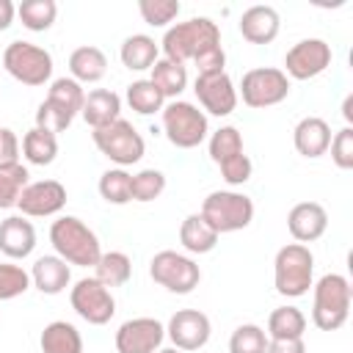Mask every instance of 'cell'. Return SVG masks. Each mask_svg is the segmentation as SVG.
<instances>
[{"instance_id": "obj_1", "label": "cell", "mask_w": 353, "mask_h": 353, "mask_svg": "<svg viewBox=\"0 0 353 353\" xmlns=\"http://www.w3.org/2000/svg\"><path fill=\"white\" fill-rule=\"evenodd\" d=\"M163 58L174 63L199 61L212 50H221V28L210 17H190L185 22H174L163 33Z\"/></svg>"}, {"instance_id": "obj_2", "label": "cell", "mask_w": 353, "mask_h": 353, "mask_svg": "<svg viewBox=\"0 0 353 353\" xmlns=\"http://www.w3.org/2000/svg\"><path fill=\"white\" fill-rule=\"evenodd\" d=\"M50 243H52L55 254L66 265L94 268L97 259L102 256L99 237L77 215H61L58 221H52V226H50Z\"/></svg>"}, {"instance_id": "obj_3", "label": "cell", "mask_w": 353, "mask_h": 353, "mask_svg": "<svg viewBox=\"0 0 353 353\" xmlns=\"http://www.w3.org/2000/svg\"><path fill=\"white\" fill-rule=\"evenodd\" d=\"M314 301H312V323L320 331H336L347 323L353 287L342 273H325L314 284Z\"/></svg>"}, {"instance_id": "obj_4", "label": "cell", "mask_w": 353, "mask_h": 353, "mask_svg": "<svg viewBox=\"0 0 353 353\" xmlns=\"http://www.w3.org/2000/svg\"><path fill=\"white\" fill-rule=\"evenodd\" d=\"M314 284V254L303 243H287L273 259V287L284 298H301Z\"/></svg>"}, {"instance_id": "obj_5", "label": "cell", "mask_w": 353, "mask_h": 353, "mask_svg": "<svg viewBox=\"0 0 353 353\" xmlns=\"http://www.w3.org/2000/svg\"><path fill=\"white\" fill-rule=\"evenodd\" d=\"M160 113H163V132L176 149H196L199 143H204L210 132V121L199 105L188 99H171Z\"/></svg>"}, {"instance_id": "obj_6", "label": "cell", "mask_w": 353, "mask_h": 353, "mask_svg": "<svg viewBox=\"0 0 353 353\" xmlns=\"http://www.w3.org/2000/svg\"><path fill=\"white\" fill-rule=\"evenodd\" d=\"M218 234L240 232L254 221V201L240 190H212L201 201L199 212Z\"/></svg>"}, {"instance_id": "obj_7", "label": "cell", "mask_w": 353, "mask_h": 353, "mask_svg": "<svg viewBox=\"0 0 353 353\" xmlns=\"http://www.w3.org/2000/svg\"><path fill=\"white\" fill-rule=\"evenodd\" d=\"M91 141L94 146L110 160L116 163V168H127V165H135L143 152H146V143H143V135L132 127V121L127 119H116L113 124L108 127H99V130H91Z\"/></svg>"}, {"instance_id": "obj_8", "label": "cell", "mask_w": 353, "mask_h": 353, "mask_svg": "<svg viewBox=\"0 0 353 353\" xmlns=\"http://www.w3.org/2000/svg\"><path fill=\"white\" fill-rule=\"evenodd\" d=\"M0 63L22 85H44L52 77V55L33 41H11L3 50Z\"/></svg>"}, {"instance_id": "obj_9", "label": "cell", "mask_w": 353, "mask_h": 353, "mask_svg": "<svg viewBox=\"0 0 353 353\" xmlns=\"http://www.w3.org/2000/svg\"><path fill=\"white\" fill-rule=\"evenodd\" d=\"M237 97L254 110L273 108L290 97V77L276 66H254L243 74Z\"/></svg>"}, {"instance_id": "obj_10", "label": "cell", "mask_w": 353, "mask_h": 353, "mask_svg": "<svg viewBox=\"0 0 353 353\" xmlns=\"http://www.w3.org/2000/svg\"><path fill=\"white\" fill-rule=\"evenodd\" d=\"M149 276L154 284L165 287L168 292H176V295H188L199 287L201 281V268L188 256V254H179V251H157L149 262Z\"/></svg>"}, {"instance_id": "obj_11", "label": "cell", "mask_w": 353, "mask_h": 353, "mask_svg": "<svg viewBox=\"0 0 353 353\" xmlns=\"http://www.w3.org/2000/svg\"><path fill=\"white\" fill-rule=\"evenodd\" d=\"M69 303L77 312V317H83L88 325H105L116 314V298L97 276L77 279L69 290Z\"/></svg>"}, {"instance_id": "obj_12", "label": "cell", "mask_w": 353, "mask_h": 353, "mask_svg": "<svg viewBox=\"0 0 353 353\" xmlns=\"http://www.w3.org/2000/svg\"><path fill=\"white\" fill-rule=\"evenodd\" d=\"M331 44L325 39H301L284 55V74L292 80H312L331 66Z\"/></svg>"}, {"instance_id": "obj_13", "label": "cell", "mask_w": 353, "mask_h": 353, "mask_svg": "<svg viewBox=\"0 0 353 353\" xmlns=\"http://www.w3.org/2000/svg\"><path fill=\"white\" fill-rule=\"evenodd\" d=\"M193 91H196V99L201 105L204 113L210 116H229L234 108H237V88L229 77V72H210V74H196V83H193Z\"/></svg>"}, {"instance_id": "obj_14", "label": "cell", "mask_w": 353, "mask_h": 353, "mask_svg": "<svg viewBox=\"0 0 353 353\" xmlns=\"http://www.w3.org/2000/svg\"><path fill=\"white\" fill-rule=\"evenodd\" d=\"M165 339V325L154 317L124 320L116 331V353H157Z\"/></svg>"}, {"instance_id": "obj_15", "label": "cell", "mask_w": 353, "mask_h": 353, "mask_svg": "<svg viewBox=\"0 0 353 353\" xmlns=\"http://www.w3.org/2000/svg\"><path fill=\"white\" fill-rule=\"evenodd\" d=\"M212 323L199 309H176L165 325V336L176 350H201L210 342Z\"/></svg>"}, {"instance_id": "obj_16", "label": "cell", "mask_w": 353, "mask_h": 353, "mask_svg": "<svg viewBox=\"0 0 353 353\" xmlns=\"http://www.w3.org/2000/svg\"><path fill=\"white\" fill-rule=\"evenodd\" d=\"M17 207H19V212L25 218H50V215H58L66 207V188L58 179L28 182V188L22 190Z\"/></svg>"}, {"instance_id": "obj_17", "label": "cell", "mask_w": 353, "mask_h": 353, "mask_svg": "<svg viewBox=\"0 0 353 353\" xmlns=\"http://www.w3.org/2000/svg\"><path fill=\"white\" fill-rule=\"evenodd\" d=\"M287 229H290V234H292L295 243H303V245L306 243H314L328 229V212L317 201H298L287 212Z\"/></svg>"}, {"instance_id": "obj_18", "label": "cell", "mask_w": 353, "mask_h": 353, "mask_svg": "<svg viewBox=\"0 0 353 353\" xmlns=\"http://www.w3.org/2000/svg\"><path fill=\"white\" fill-rule=\"evenodd\" d=\"M36 248V229L25 215H8L0 221V251L8 259H25Z\"/></svg>"}, {"instance_id": "obj_19", "label": "cell", "mask_w": 353, "mask_h": 353, "mask_svg": "<svg viewBox=\"0 0 353 353\" xmlns=\"http://www.w3.org/2000/svg\"><path fill=\"white\" fill-rule=\"evenodd\" d=\"M240 33L251 44H270L281 30V17L273 6H251L237 22Z\"/></svg>"}, {"instance_id": "obj_20", "label": "cell", "mask_w": 353, "mask_h": 353, "mask_svg": "<svg viewBox=\"0 0 353 353\" xmlns=\"http://www.w3.org/2000/svg\"><path fill=\"white\" fill-rule=\"evenodd\" d=\"M292 143H295V152L309 157V160H317L328 152L331 146V127L325 119L320 116H306L295 124L292 130Z\"/></svg>"}, {"instance_id": "obj_21", "label": "cell", "mask_w": 353, "mask_h": 353, "mask_svg": "<svg viewBox=\"0 0 353 353\" xmlns=\"http://www.w3.org/2000/svg\"><path fill=\"white\" fill-rule=\"evenodd\" d=\"M30 284L41 295H61L72 284V270L58 254H44L30 268Z\"/></svg>"}, {"instance_id": "obj_22", "label": "cell", "mask_w": 353, "mask_h": 353, "mask_svg": "<svg viewBox=\"0 0 353 353\" xmlns=\"http://www.w3.org/2000/svg\"><path fill=\"white\" fill-rule=\"evenodd\" d=\"M80 116L91 130L108 127L116 119H121V97L110 88H94V91L85 94Z\"/></svg>"}, {"instance_id": "obj_23", "label": "cell", "mask_w": 353, "mask_h": 353, "mask_svg": "<svg viewBox=\"0 0 353 353\" xmlns=\"http://www.w3.org/2000/svg\"><path fill=\"white\" fill-rule=\"evenodd\" d=\"M69 72H72V80H77L80 85L83 83H99L108 72V55L94 44H83V47L72 50Z\"/></svg>"}, {"instance_id": "obj_24", "label": "cell", "mask_w": 353, "mask_h": 353, "mask_svg": "<svg viewBox=\"0 0 353 353\" xmlns=\"http://www.w3.org/2000/svg\"><path fill=\"white\" fill-rule=\"evenodd\" d=\"M119 58L130 72H146L160 58V44L146 33H132L121 41Z\"/></svg>"}, {"instance_id": "obj_25", "label": "cell", "mask_w": 353, "mask_h": 353, "mask_svg": "<svg viewBox=\"0 0 353 353\" xmlns=\"http://www.w3.org/2000/svg\"><path fill=\"white\" fill-rule=\"evenodd\" d=\"M218 237L221 234L199 212H190L179 226V243L188 254H210L218 245Z\"/></svg>"}, {"instance_id": "obj_26", "label": "cell", "mask_w": 353, "mask_h": 353, "mask_svg": "<svg viewBox=\"0 0 353 353\" xmlns=\"http://www.w3.org/2000/svg\"><path fill=\"white\" fill-rule=\"evenodd\" d=\"M41 353H83V336L80 331L66 320H52L44 325L39 336Z\"/></svg>"}, {"instance_id": "obj_27", "label": "cell", "mask_w": 353, "mask_h": 353, "mask_svg": "<svg viewBox=\"0 0 353 353\" xmlns=\"http://www.w3.org/2000/svg\"><path fill=\"white\" fill-rule=\"evenodd\" d=\"M22 157L30 165H50L58 157V135L33 124L22 138Z\"/></svg>"}, {"instance_id": "obj_28", "label": "cell", "mask_w": 353, "mask_h": 353, "mask_svg": "<svg viewBox=\"0 0 353 353\" xmlns=\"http://www.w3.org/2000/svg\"><path fill=\"white\" fill-rule=\"evenodd\" d=\"M149 80L154 83V88L165 99H176L188 88V66L174 63V61H165V58H157L154 66H152Z\"/></svg>"}, {"instance_id": "obj_29", "label": "cell", "mask_w": 353, "mask_h": 353, "mask_svg": "<svg viewBox=\"0 0 353 353\" xmlns=\"http://www.w3.org/2000/svg\"><path fill=\"white\" fill-rule=\"evenodd\" d=\"M306 314L298 306H279L268 317V339H303Z\"/></svg>"}, {"instance_id": "obj_30", "label": "cell", "mask_w": 353, "mask_h": 353, "mask_svg": "<svg viewBox=\"0 0 353 353\" xmlns=\"http://www.w3.org/2000/svg\"><path fill=\"white\" fill-rule=\"evenodd\" d=\"M83 99H85V91H83V85H80L77 80H72V77H55V80L50 83L47 102L55 105L58 110H63L69 119L80 116Z\"/></svg>"}, {"instance_id": "obj_31", "label": "cell", "mask_w": 353, "mask_h": 353, "mask_svg": "<svg viewBox=\"0 0 353 353\" xmlns=\"http://www.w3.org/2000/svg\"><path fill=\"white\" fill-rule=\"evenodd\" d=\"M94 276L110 290V287H121L130 281L132 276V259L124 251H105L97 265H94Z\"/></svg>"}, {"instance_id": "obj_32", "label": "cell", "mask_w": 353, "mask_h": 353, "mask_svg": "<svg viewBox=\"0 0 353 353\" xmlns=\"http://www.w3.org/2000/svg\"><path fill=\"white\" fill-rule=\"evenodd\" d=\"M127 105L138 116H152L165 108V97L154 88V83L149 77H143V80H132L127 85Z\"/></svg>"}, {"instance_id": "obj_33", "label": "cell", "mask_w": 353, "mask_h": 353, "mask_svg": "<svg viewBox=\"0 0 353 353\" xmlns=\"http://www.w3.org/2000/svg\"><path fill=\"white\" fill-rule=\"evenodd\" d=\"M30 182V171L22 163H8L0 165V210H11L17 207L22 190Z\"/></svg>"}, {"instance_id": "obj_34", "label": "cell", "mask_w": 353, "mask_h": 353, "mask_svg": "<svg viewBox=\"0 0 353 353\" xmlns=\"http://www.w3.org/2000/svg\"><path fill=\"white\" fill-rule=\"evenodd\" d=\"M17 17L22 19V25L33 33L50 30L55 17H58V3L55 0H22L17 6Z\"/></svg>"}, {"instance_id": "obj_35", "label": "cell", "mask_w": 353, "mask_h": 353, "mask_svg": "<svg viewBox=\"0 0 353 353\" xmlns=\"http://www.w3.org/2000/svg\"><path fill=\"white\" fill-rule=\"evenodd\" d=\"M97 188L108 204H130L132 201V174L127 168H108L99 176Z\"/></svg>"}, {"instance_id": "obj_36", "label": "cell", "mask_w": 353, "mask_h": 353, "mask_svg": "<svg viewBox=\"0 0 353 353\" xmlns=\"http://www.w3.org/2000/svg\"><path fill=\"white\" fill-rule=\"evenodd\" d=\"M207 149H210V157H212L215 165L223 163V160H229V157H234V154H243V152H245V149H243V135H240V130L232 127V124L218 127V130L210 135Z\"/></svg>"}, {"instance_id": "obj_37", "label": "cell", "mask_w": 353, "mask_h": 353, "mask_svg": "<svg viewBox=\"0 0 353 353\" xmlns=\"http://www.w3.org/2000/svg\"><path fill=\"white\" fill-rule=\"evenodd\" d=\"M268 350V334L256 323H243L229 336V353H265Z\"/></svg>"}, {"instance_id": "obj_38", "label": "cell", "mask_w": 353, "mask_h": 353, "mask_svg": "<svg viewBox=\"0 0 353 353\" xmlns=\"http://www.w3.org/2000/svg\"><path fill=\"white\" fill-rule=\"evenodd\" d=\"M165 190V174L157 168H143L138 174H132V201H154L160 199Z\"/></svg>"}, {"instance_id": "obj_39", "label": "cell", "mask_w": 353, "mask_h": 353, "mask_svg": "<svg viewBox=\"0 0 353 353\" xmlns=\"http://www.w3.org/2000/svg\"><path fill=\"white\" fill-rule=\"evenodd\" d=\"M30 290V273L14 262H0V301L19 298Z\"/></svg>"}, {"instance_id": "obj_40", "label": "cell", "mask_w": 353, "mask_h": 353, "mask_svg": "<svg viewBox=\"0 0 353 353\" xmlns=\"http://www.w3.org/2000/svg\"><path fill=\"white\" fill-rule=\"evenodd\" d=\"M138 11L143 17L146 25L152 28H165L168 22H174L182 11L179 0H141L138 3Z\"/></svg>"}, {"instance_id": "obj_41", "label": "cell", "mask_w": 353, "mask_h": 353, "mask_svg": "<svg viewBox=\"0 0 353 353\" xmlns=\"http://www.w3.org/2000/svg\"><path fill=\"white\" fill-rule=\"evenodd\" d=\"M331 160L336 168L342 171H350L353 168V127H342L339 132L331 135Z\"/></svg>"}, {"instance_id": "obj_42", "label": "cell", "mask_w": 353, "mask_h": 353, "mask_svg": "<svg viewBox=\"0 0 353 353\" xmlns=\"http://www.w3.org/2000/svg\"><path fill=\"white\" fill-rule=\"evenodd\" d=\"M218 168H221L223 182H226V185H232V188H237V185H245V182L251 179L254 163H251V157L243 152V154H234V157H229V160L218 163Z\"/></svg>"}, {"instance_id": "obj_43", "label": "cell", "mask_w": 353, "mask_h": 353, "mask_svg": "<svg viewBox=\"0 0 353 353\" xmlns=\"http://www.w3.org/2000/svg\"><path fill=\"white\" fill-rule=\"evenodd\" d=\"M19 163V138L14 130L0 127V165Z\"/></svg>"}, {"instance_id": "obj_44", "label": "cell", "mask_w": 353, "mask_h": 353, "mask_svg": "<svg viewBox=\"0 0 353 353\" xmlns=\"http://www.w3.org/2000/svg\"><path fill=\"white\" fill-rule=\"evenodd\" d=\"M265 353H306L303 339H268Z\"/></svg>"}, {"instance_id": "obj_45", "label": "cell", "mask_w": 353, "mask_h": 353, "mask_svg": "<svg viewBox=\"0 0 353 353\" xmlns=\"http://www.w3.org/2000/svg\"><path fill=\"white\" fill-rule=\"evenodd\" d=\"M17 17V6L11 0H0V30H8Z\"/></svg>"}, {"instance_id": "obj_46", "label": "cell", "mask_w": 353, "mask_h": 353, "mask_svg": "<svg viewBox=\"0 0 353 353\" xmlns=\"http://www.w3.org/2000/svg\"><path fill=\"white\" fill-rule=\"evenodd\" d=\"M342 116H345V121H347V127H350V121H353V94L345 97V102H342Z\"/></svg>"}, {"instance_id": "obj_47", "label": "cell", "mask_w": 353, "mask_h": 353, "mask_svg": "<svg viewBox=\"0 0 353 353\" xmlns=\"http://www.w3.org/2000/svg\"><path fill=\"white\" fill-rule=\"evenodd\" d=\"M157 353H182V350H176V347H160Z\"/></svg>"}]
</instances>
